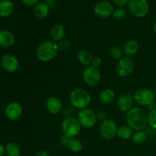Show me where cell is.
<instances>
[{"mask_svg":"<svg viewBox=\"0 0 156 156\" xmlns=\"http://www.w3.org/2000/svg\"><path fill=\"white\" fill-rule=\"evenodd\" d=\"M127 125L134 131L144 130L148 125V114L141 108H133L126 113Z\"/></svg>","mask_w":156,"mask_h":156,"instance_id":"6da1fadb","label":"cell"},{"mask_svg":"<svg viewBox=\"0 0 156 156\" xmlns=\"http://www.w3.org/2000/svg\"><path fill=\"white\" fill-rule=\"evenodd\" d=\"M59 52L57 43L47 40L39 44L36 50L37 58L43 62H48L56 58Z\"/></svg>","mask_w":156,"mask_h":156,"instance_id":"7a4b0ae2","label":"cell"},{"mask_svg":"<svg viewBox=\"0 0 156 156\" xmlns=\"http://www.w3.org/2000/svg\"><path fill=\"white\" fill-rule=\"evenodd\" d=\"M69 101L72 106L76 109L87 108L91 102V96L87 90L82 88L73 89L69 94Z\"/></svg>","mask_w":156,"mask_h":156,"instance_id":"3957f363","label":"cell"},{"mask_svg":"<svg viewBox=\"0 0 156 156\" xmlns=\"http://www.w3.org/2000/svg\"><path fill=\"white\" fill-rule=\"evenodd\" d=\"M61 127L63 135L69 138H74L79 135L82 129V126L78 118L72 116H67L66 118H64L61 124Z\"/></svg>","mask_w":156,"mask_h":156,"instance_id":"277c9868","label":"cell"},{"mask_svg":"<svg viewBox=\"0 0 156 156\" xmlns=\"http://www.w3.org/2000/svg\"><path fill=\"white\" fill-rule=\"evenodd\" d=\"M133 101L141 106H149L155 101V94L149 88H143L136 90L133 94Z\"/></svg>","mask_w":156,"mask_h":156,"instance_id":"5b68a950","label":"cell"},{"mask_svg":"<svg viewBox=\"0 0 156 156\" xmlns=\"http://www.w3.org/2000/svg\"><path fill=\"white\" fill-rule=\"evenodd\" d=\"M78 120L82 127L91 129L95 126L98 119L96 113L91 108H87L79 111L78 114Z\"/></svg>","mask_w":156,"mask_h":156,"instance_id":"8992f818","label":"cell"},{"mask_svg":"<svg viewBox=\"0 0 156 156\" xmlns=\"http://www.w3.org/2000/svg\"><path fill=\"white\" fill-rule=\"evenodd\" d=\"M128 9L136 18H143L149 12V5L147 0H129Z\"/></svg>","mask_w":156,"mask_h":156,"instance_id":"52a82bcc","label":"cell"},{"mask_svg":"<svg viewBox=\"0 0 156 156\" xmlns=\"http://www.w3.org/2000/svg\"><path fill=\"white\" fill-rule=\"evenodd\" d=\"M117 125L114 120L111 119H106L101 122L99 133L100 135L104 140H111L116 136L117 133Z\"/></svg>","mask_w":156,"mask_h":156,"instance_id":"ba28073f","label":"cell"},{"mask_svg":"<svg viewBox=\"0 0 156 156\" xmlns=\"http://www.w3.org/2000/svg\"><path fill=\"white\" fill-rule=\"evenodd\" d=\"M101 74L98 68L89 66L83 72V80L87 85L91 87L97 86L101 82Z\"/></svg>","mask_w":156,"mask_h":156,"instance_id":"9c48e42d","label":"cell"},{"mask_svg":"<svg viewBox=\"0 0 156 156\" xmlns=\"http://www.w3.org/2000/svg\"><path fill=\"white\" fill-rule=\"evenodd\" d=\"M134 70V62L130 57L124 56L118 60L116 66V71L119 76L122 78L128 77Z\"/></svg>","mask_w":156,"mask_h":156,"instance_id":"30bf717a","label":"cell"},{"mask_svg":"<svg viewBox=\"0 0 156 156\" xmlns=\"http://www.w3.org/2000/svg\"><path fill=\"white\" fill-rule=\"evenodd\" d=\"M23 114V108L18 101H12L6 105L5 108V115L9 120L15 121L18 120Z\"/></svg>","mask_w":156,"mask_h":156,"instance_id":"8fae6325","label":"cell"},{"mask_svg":"<svg viewBox=\"0 0 156 156\" xmlns=\"http://www.w3.org/2000/svg\"><path fill=\"white\" fill-rule=\"evenodd\" d=\"M114 10L111 2L106 0L98 2L94 7V12L99 18H108L113 15Z\"/></svg>","mask_w":156,"mask_h":156,"instance_id":"7c38bea8","label":"cell"},{"mask_svg":"<svg viewBox=\"0 0 156 156\" xmlns=\"http://www.w3.org/2000/svg\"><path fill=\"white\" fill-rule=\"evenodd\" d=\"M1 66L5 71L15 73L19 68V62L16 56L12 54H5L1 59Z\"/></svg>","mask_w":156,"mask_h":156,"instance_id":"4fadbf2b","label":"cell"},{"mask_svg":"<svg viewBox=\"0 0 156 156\" xmlns=\"http://www.w3.org/2000/svg\"><path fill=\"white\" fill-rule=\"evenodd\" d=\"M133 98L130 94H123L118 98L117 101V108L122 112L130 111L133 106Z\"/></svg>","mask_w":156,"mask_h":156,"instance_id":"5bb4252c","label":"cell"},{"mask_svg":"<svg viewBox=\"0 0 156 156\" xmlns=\"http://www.w3.org/2000/svg\"><path fill=\"white\" fill-rule=\"evenodd\" d=\"M46 108L50 114L53 115L59 114L62 109V101L56 96H51L46 101Z\"/></svg>","mask_w":156,"mask_h":156,"instance_id":"9a60e30c","label":"cell"},{"mask_svg":"<svg viewBox=\"0 0 156 156\" xmlns=\"http://www.w3.org/2000/svg\"><path fill=\"white\" fill-rule=\"evenodd\" d=\"M139 49H140V44L138 41L135 39H129L127 40L123 44V51L126 56L131 57L135 56L138 53Z\"/></svg>","mask_w":156,"mask_h":156,"instance_id":"2e32d148","label":"cell"},{"mask_svg":"<svg viewBox=\"0 0 156 156\" xmlns=\"http://www.w3.org/2000/svg\"><path fill=\"white\" fill-rule=\"evenodd\" d=\"M15 41V36L10 30H0V47H4V48H9L14 45Z\"/></svg>","mask_w":156,"mask_h":156,"instance_id":"e0dca14e","label":"cell"},{"mask_svg":"<svg viewBox=\"0 0 156 156\" xmlns=\"http://www.w3.org/2000/svg\"><path fill=\"white\" fill-rule=\"evenodd\" d=\"M15 5L11 0H1L0 1V17L8 18L13 13Z\"/></svg>","mask_w":156,"mask_h":156,"instance_id":"ac0fdd59","label":"cell"},{"mask_svg":"<svg viewBox=\"0 0 156 156\" xmlns=\"http://www.w3.org/2000/svg\"><path fill=\"white\" fill-rule=\"evenodd\" d=\"M50 36L52 40L55 42H59L62 41L66 36V29L62 24H55L52 27L50 30Z\"/></svg>","mask_w":156,"mask_h":156,"instance_id":"d6986e66","label":"cell"},{"mask_svg":"<svg viewBox=\"0 0 156 156\" xmlns=\"http://www.w3.org/2000/svg\"><path fill=\"white\" fill-rule=\"evenodd\" d=\"M77 59L82 65L89 66L91 65L93 56L91 52L86 49H82L77 53Z\"/></svg>","mask_w":156,"mask_h":156,"instance_id":"ffe728a7","label":"cell"},{"mask_svg":"<svg viewBox=\"0 0 156 156\" xmlns=\"http://www.w3.org/2000/svg\"><path fill=\"white\" fill-rule=\"evenodd\" d=\"M50 9L46 2H38L34 8V14L38 18H45L50 14Z\"/></svg>","mask_w":156,"mask_h":156,"instance_id":"44dd1931","label":"cell"},{"mask_svg":"<svg viewBox=\"0 0 156 156\" xmlns=\"http://www.w3.org/2000/svg\"><path fill=\"white\" fill-rule=\"evenodd\" d=\"M115 99V92L111 88H105L101 91L99 100L104 105H110Z\"/></svg>","mask_w":156,"mask_h":156,"instance_id":"7402d4cb","label":"cell"},{"mask_svg":"<svg viewBox=\"0 0 156 156\" xmlns=\"http://www.w3.org/2000/svg\"><path fill=\"white\" fill-rule=\"evenodd\" d=\"M117 136L123 140H127L132 138L133 135V129L128 125H123L118 127L117 133Z\"/></svg>","mask_w":156,"mask_h":156,"instance_id":"603a6c76","label":"cell"},{"mask_svg":"<svg viewBox=\"0 0 156 156\" xmlns=\"http://www.w3.org/2000/svg\"><path fill=\"white\" fill-rule=\"evenodd\" d=\"M67 148L71 152H74V153H77V152H81L82 150L83 144H82V141L80 140H79L76 137H74V138H70Z\"/></svg>","mask_w":156,"mask_h":156,"instance_id":"cb8c5ba5","label":"cell"},{"mask_svg":"<svg viewBox=\"0 0 156 156\" xmlns=\"http://www.w3.org/2000/svg\"><path fill=\"white\" fill-rule=\"evenodd\" d=\"M148 134L144 130H137L133 133V135L132 136V140L136 144H142L145 143L147 140Z\"/></svg>","mask_w":156,"mask_h":156,"instance_id":"d4e9b609","label":"cell"},{"mask_svg":"<svg viewBox=\"0 0 156 156\" xmlns=\"http://www.w3.org/2000/svg\"><path fill=\"white\" fill-rule=\"evenodd\" d=\"M5 153L9 156H19V146L15 143H9L5 146Z\"/></svg>","mask_w":156,"mask_h":156,"instance_id":"484cf974","label":"cell"},{"mask_svg":"<svg viewBox=\"0 0 156 156\" xmlns=\"http://www.w3.org/2000/svg\"><path fill=\"white\" fill-rule=\"evenodd\" d=\"M110 55H111V56L114 59L120 60V59L123 57V51L120 47L114 46V47H111V50H110Z\"/></svg>","mask_w":156,"mask_h":156,"instance_id":"4316f807","label":"cell"},{"mask_svg":"<svg viewBox=\"0 0 156 156\" xmlns=\"http://www.w3.org/2000/svg\"><path fill=\"white\" fill-rule=\"evenodd\" d=\"M148 124L152 130L156 131V110H152L148 114Z\"/></svg>","mask_w":156,"mask_h":156,"instance_id":"83f0119b","label":"cell"},{"mask_svg":"<svg viewBox=\"0 0 156 156\" xmlns=\"http://www.w3.org/2000/svg\"><path fill=\"white\" fill-rule=\"evenodd\" d=\"M112 15L115 19H118V20L123 19L126 15V10H125L124 9H123V8H119V9L114 10V13H113Z\"/></svg>","mask_w":156,"mask_h":156,"instance_id":"f1b7e54d","label":"cell"},{"mask_svg":"<svg viewBox=\"0 0 156 156\" xmlns=\"http://www.w3.org/2000/svg\"><path fill=\"white\" fill-rule=\"evenodd\" d=\"M58 47H59V50L61 51H66L70 48V42L68 40H62V41H59L57 43Z\"/></svg>","mask_w":156,"mask_h":156,"instance_id":"f546056e","label":"cell"},{"mask_svg":"<svg viewBox=\"0 0 156 156\" xmlns=\"http://www.w3.org/2000/svg\"><path fill=\"white\" fill-rule=\"evenodd\" d=\"M102 64V59L99 56H94L93 57L92 62H91V66L96 68H98L99 66H101Z\"/></svg>","mask_w":156,"mask_h":156,"instance_id":"4dcf8cb0","label":"cell"},{"mask_svg":"<svg viewBox=\"0 0 156 156\" xmlns=\"http://www.w3.org/2000/svg\"><path fill=\"white\" fill-rule=\"evenodd\" d=\"M39 0H21L23 4L26 6H35Z\"/></svg>","mask_w":156,"mask_h":156,"instance_id":"1f68e13d","label":"cell"},{"mask_svg":"<svg viewBox=\"0 0 156 156\" xmlns=\"http://www.w3.org/2000/svg\"><path fill=\"white\" fill-rule=\"evenodd\" d=\"M97 115V119L99 120H101V121H104V120H106L107 117V114L105 111H100L96 114Z\"/></svg>","mask_w":156,"mask_h":156,"instance_id":"d6a6232c","label":"cell"},{"mask_svg":"<svg viewBox=\"0 0 156 156\" xmlns=\"http://www.w3.org/2000/svg\"><path fill=\"white\" fill-rule=\"evenodd\" d=\"M69 140H70L69 137L66 136H65V135H62V137H61V139H60L61 145H62V146H64V147H67L69 142Z\"/></svg>","mask_w":156,"mask_h":156,"instance_id":"836d02e7","label":"cell"},{"mask_svg":"<svg viewBox=\"0 0 156 156\" xmlns=\"http://www.w3.org/2000/svg\"><path fill=\"white\" fill-rule=\"evenodd\" d=\"M113 2H114V3L116 5L122 7V6H124L126 4H128L129 0H113Z\"/></svg>","mask_w":156,"mask_h":156,"instance_id":"e575fe53","label":"cell"},{"mask_svg":"<svg viewBox=\"0 0 156 156\" xmlns=\"http://www.w3.org/2000/svg\"><path fill=\"white\" fill-rule=\"evenodd\" d=\"M46 4L49 6L50 9H53L56 5V2L55 0H47L46 1Z\"/></svg>","mask_w":156,"mask_h":156,"instance_id":"d590c367","label":"cell"},{"mask_svg":"<svg viewBox=\"0 0 156 156\" xmlns=\"http://www.w3.org/2000/svg\"><path fill=\"white\" fill-rule=\"evenodd\" d=\"M35 156H50V155H49L48 152H47V151L41 150V151H39Z\"/></svg>","mask_w":156,"mask_h":156,"instance_id":"8d00e7d4","label":"cell"},{"mask_svg":"<svg viewBox=\"0 0 156 156\" xmlns=\"http://www.w3.org/2000/svg\"><path fill=\"white\" fill-rule=\"evenodd\" d=\"M5 153V147L0 143V156H3Z\"/></svg>","mask_w":156,"mask_h":156,"instance_id":"74e56055","label":"cell"},{"mask_svg":"<svg viewBox=\"0 0 156 156\" xmlns=\"http://www.w3.org/2000/svg\"><path fill=\"white\" fill-rule=\"evenodd\" d=\"M153 30L154 31H155V33L156 34V22L154 24V26H153Z\"/></svg>","mask_w":156,"mask_h":156,"instance_id":"f35d334b","label":"cell"}]
</instances>
